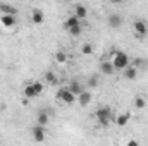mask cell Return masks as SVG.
<instances>
[{
	"label": "cell",
	"instance_id": "603a6c76",
	"mask_svg": "<svg viewBox=\"0 0 148 146\" xmlns=\"http://www.w3.org/2000/svg\"><path fill=\"white\" fill-rule=\"evenodd\" d=\"M81 53H83V55H91V53H93V45H91V43H84V45L81 46Z\"/></svg>",
	"mask_w": 148,
	"mask_h": 146
},
{
	"label": "cell",
	"instance_id": "9c48e42d",
	"mask_svg": "<svg viewBox=\"0 0 148 146\" xmlns=\"http://www.w3.org/2000/svg\"><path fill=\"white\" fill-rule=\"evenodd\" d=\"M0 12H2V16H16L17 14V9L14 7V5H10V3H0Z\"/></svg>",
	"mask_w": 148,
	"mask_h": 146
},
{
	"label": "cell",
	"instance_id": "8fae6325",
	"mask_svg": "<svg viewBox=\"0 0 148 146\" xmlns=\"http://www.w3.org/2000/svg\"><path fill=\"white\" fill-rule=\"evenodd\" d=\"M67 89H69V91H71V93H73L74 96H76V98H77V96H79V95H81V93H83V91H84V89H83V86H81V83H79V81H71V84H69V86H67Z\"/></svg>",
	"mask_w": 148,
	"mask_h": 146
},
{
	"label": "cell",
	"instance_id": "52a82bcc",
	"mask_svg": "<svg viewBox=\"0 0 148 146\" xmlns=\"http://www.w3.org/2000/svg\"><path fill=\"white\" fill-rule=\"evenodd\" d=\"M74 16H76L79 21H83V19L88 17V9H86L83 3H76V5H74Z\"/></svg>",
	"mask_w": 148,
	"mask_h": 146
},
{
	"label": "cell",
	"instance_id": "8992f818",
	"mask_svg": "<svg viewBox=\"0 0 148 146\" xmlns=\"http://www.w3.org/2000/svg\"><path fill=\"white\" fill-rule=\"evenodd\" d=\"M107 21H109V26L114 29H121V26H122V16L121 14H110Z\"/></svg>",
	"mask_w": 148,
	"mask_h": 146
},
{
	"label": "cell",
	"instance_id": "7402d4cb",
	"mask_svg": "<svg viewBox=\"0 0 148 146\" xmlns=\"http://www.w3.org/2000/svg\"><path fill=\"white\" fill-rule=\"evenodd\" d=\"M31 84H33V89H35V93H36V95H41V93H43L45 84H43L41 81H35V83H31Z\"/></svg>",
	"mask_w": 148,
	"mask_h": 146
},
{
	"label": "cell",
	"instance_id": "7a4b0ae2",
	"mask_svg": "<svg viewBox=\"0 0 148 146\" xmlns=\"http://www.w3.org/2000/svg\"><path fill=\"white\" fill-rule=\"evenodd\" d=\"M97 119H98V124L102 127H109L112 120V112L109 107H100L97 110Z\"/></svg>",
	"mask_w": 148,
	"mask_h": 146
},
{
	"label": "cell",
	"instance_id": "d6986e66",
	"mask_svg": "<svg viewBox=\"0 0 148 146\" xmlns=\"http://www.w3.org/2000/svg\"><path fill=\"white\" fill-rule=\"evenodd\" d=\"M134 107L138 110H143L147 107V100H145L141 95H136V96H134Z\"/></svg>",
	"mask_w": 148,
	"mask_h": 146
},
{
	"label": "cell",
	"instance_id": "4fadbf2b",
	"mask_svg": "<svg viewBox=\"0 0 148 146\" xmlns=\"http://www.w3.org/2000/svg\"><path fill=\"white\" fill-rule=\"evenodd\" d=\"M129 120H131V112H124V113L117 115V119H115V126H119V127H124V126H126Z\"/></svg>",
	"mask_w": 148,
	"mask_h": 146
},
{
	"label": "cell",
	"instance_id": "484cf974",
	"mask_svg": "<svg viewBox=\"0 0 148 146\" xmlns=\"http://www.w3.org/2000/svg\"><path fill=\"white\" fill-rule=\"evenodd\" d=\"M126 146H140V143H138L136 139H129V141H127V145H126Z\"/></svg>",
	"mask_w": 148,
	"mask_h": 146
},
{
	"label": "cell",
	"instance_id": "ac0fdd59",
	"mask_svg": "<svg viewBox=\"0 0 148 146\" xmlns=\"http://www.w3.org/2000/svg\"><path fill=\"white\" fill-rule=\"evenodd\" d=\"M122 72H124V77H126V79H136V76H138V69H136L134 65H129V67L124 69Z\"/></svg>",
	"mask_w": 148,
	"mask_h": 146
},
{
	"label": "cell",
	"instance_id": "7c38bea8",
	"mask_svg": "<svg viewBox=\"0 0 148 146\" xmlns=\"http://www.w3.org/2000/svg\"><path fill=\"white\" fill-rule=\"evenodd\" d=\"M0 23L5 26V28H14L17 24V17L16 16H2L0 17Z\"/></svg>",
	"mask_w": 148,
	"mask_h": 146
},
{
	"label": "cell",
	"instance_id": "2e32d148",
	"mask_svg": "<svg viewBox=\"0 0 148 146\" xmlns=\"http://www.w3.org/2000/svg\"><path fill=\"white\" fill-rule=\"evenodd\" d=\"M77 102H79L81 107H88L90 102H91V93H90V91H83V93L77 96Z\"/></svg>",
	"mask_w": 148,
	"mask_h": 146
},
{
	"label": "cell",
	"instance_id": "e0dca14e",
	"mask_svg": "<svg viewBox=\"0 0 148 146\" xmlns=\"http://www.w3.org/2000/svg\"><path fill=\"white\" fill-rule=\"evenodd\" d=\"M23 93H24V96H26L28 100H33V98H36V96H38L36 93H35V89H33V84H31V83L24 86V89H23Z\"/></svg>",
	"mask_w": 148,
	"mask_h": 146
},
{
	"label": "cell",
	"instance_id": "5b68a950",
	"mask_svg": "<svg viewBox=\"0 0 148 146\" xmlns=\"http://www.w3.org/2000/svg\"><path fill=\"white\" fill-rule=\"evenodd\" d=\"M31 134H33V139H35L36 143H43L45 138H47V131H45V127H41V126H35V127L31 129Z\"/></svg>",
	"mask_w": 148,
	"mask_h": 146
},
{
	"label": "cell",
	"instance_id": "3957f363",
	"mask_svg": "<svg viewBox=\"0 0 148 146\" xmlns=\"http://www.w3.org/2000/svg\"><path fill=\"white\" fill-rule=\"evenodd\" d=\"M55 96H57L60 102H64L66 105H73L74 102L77 100V98L74 96L73 93L67 89V88H60V89H57V95H55Z\"/></svg>",
	"mask_w": 148,
	"mask_h": 146
},
{
	"label": "cell",
	"instance_id": "9a60e30c",
	"mask_svg": "<svg viewBox=\"0 0 148 146\" xmlns=\"http://www.w3.org/2000/svg\"><path fill=\"white\" fill-rule=\"evenodd\" d=\"M48 120H50V117H48L47 110H40V112H38V117H36V126L45 127V126L48 124Z\"/></svg>",
	"mask_w": 148,
	"mask_h": 146
},
{
	"label": "cell",
	"instance_id": "44dd1931",
	"mask_svg": "<svg viewBox=\"0 0 148 146\" xmlns=\"http://www.w3.org/2000/svg\"><path fill=\"white\" fill-rule=\"evenodd\" d=\"M55 62H57V64H66V62H67V53L57 52V53H55Z\"/></svg>",
	"mask_w": 148,
	"mask_h": 146
},
{
	"label": "cell",
	"instance_id": "277c9868",
	"mask_svg": "<svg viewBox=\"0 0 148 146\" xmlns=\"http://www.w3.org/2000/svg\"><path fill=\"white\" fill-rule=\"evenodd\" d=\"M133 31H134V35H136L138 38H145L148 35V24L145 23V21L138 19V21L133 23Z\"/></svg>",
	"mask_w": 148,
	"mask_h": 146
},
{
	"label": "cell",
	"instance_id": "ffe728a7",
	"mask_svg": "<svg viewBox=\"0 0 148 146\" xmlns=\"http://www.w3.org/2000/svg\"><path fill=\"white\" fill-rule=\"evenodd\" d=\"M45 81H47L48 84H57V76L52 72V71H47V72H45Z\"/></svg>",
	"mask_w": 148,
	"mask_h": 146
},
{
	"label": "cell",
	"instance_id": "ba28073f",
	"mask_svg": "<svg viewBox=\"0 0 148 146\" xmlns=\"http://www.w3.org/2000/svg\"><path fill=\"white\" fill-rule=\"evenodd\" d=\"M31 21H33V24H43V23H45V14H43L41 9H33V12H31Z\"/></svg>",
	"mask_w": 148,
	"mask_h": 146
},
{
	"label": "cell",
	"instance_id": "5bb4252c",
	"mask_svg": "<svg viewBox=\"0 0 148 146\" xmlns=\"http://www.w3.org/2000/svg\"><path fill=\"white\" fill-rule=\"evenodd\" d=\"M100 71H102V74H105V76H112V74L115 72V69H114L112 62H109V60L100 62Z\"/></svg>",
	"mask_w": 148,
	"mask_h": 146
},
{
	"label": "cell",
	"instance_id": "cb8c5ba5",
	"mask_svg": "<svg viewBox=\"0 0 148 146\" xmlns=\"http://www.w3.org/2000/svg\"><path fill=\"white\" fill-rule=\"evenodd\" d=\"M88 86H90V88L98 86V76H97V74H95V76H91V77L88 79Z\"/></svg>",
	"mask_w": 148,
	"mask_h": 146
},
{
	"label": "cell",
	"instance_id": "d4e9b609",
	"mask_svg": "<svg viewBox=\"0 0 148 146\" xmlns=\"http://www.w3.org/2000/svg\"><path fill=\"white\" fill-rule=\"evenodd\" d=\"M81 31H83V26H76V28H73V29H69V33H71L73 36H79Z\"/></svg>",
	"mask_w": 148,
	"mask_h": 146
},
{
	"label": "cell",
	"instance_id": "30bf717a",
	"mask_svg": "<svg viewBox=\"0 0 148 146\" xmlns=\"http://www.w3.org/2000/svg\"><path fill=\"white\" fill-rule=\"evenodd\" d=\"M76 26H81V21L74 16V14H71L67 19H66V23H64V28L69 31V29H73V28H76Z\"/></svg>",
	"mask_w": 148,
	"mask_h": 146
},
{
	"label": "cell",
	"instance_id": "6da1fadb",
	"mask_svg": "<svg viewBox=\"0 0 148 146\" xmlns=\"http://www.w3.org/2000/svg\"><path fill=\"white\" fill-rule=\"evenodd\" d=\"M112 65L115 71H124L129 67V55L126 52H121V50H115L114 55H112Z\"/></svg>",
	"mask_w": 148,
	"mask_h": 146
}]
</instances>
